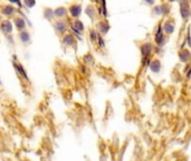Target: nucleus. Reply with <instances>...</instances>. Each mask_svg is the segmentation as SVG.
Listing matches in <instances>:
<instances>
[{
  "instance_id": "1",
  "label": "nucleus",
  "mask_w": 191,
  "mask_h": 161,
  "mask_svg": "<svg viewBox=\"0 0 191 161\" xmlns=\"http://www.w3.org/2000/svg\"><path fill=\"white\" fill-rule=\"evenodd\" d=\"M154 40L155 44L158 45L159 47H162L163 45L165 44V37H164V33H163V29H162L161 26H159L158 30L154 35Z\"/></svg>"
},
{
  "instance_id": "2",
  "label": "nucleus",
  "mask_w": 191,
  "mask_h": 161,
  "mask_svg": "<svg viewBox=\"0 0 191 161\" xmlns=\"http://www.w3.org/2000/svg\"><path fill=\"white\" fill-rule=\"evenodd\" d=\"M180 8H181V16H182V18L184 20H187L191 15V10H190V7H189V5L186 0H183L180 5Z\"/></svg>"
},
{
  "instance_id": "3",
  "label": "nucleus",
  "mask_w": 191,
  "mask_h": 161,
  "mask_svg": "<svg viewBox=\"0 0 191 161\" xmlns=\"http://www.w3.org/2000/svg\"><path fill=\"white\" fill-rule=\"evenodd\" d=\"M152 51H153V46H152L151 43H145V44L141 45V54H142L143 59L147 58L151 53H152Z\"/></svg>"
},
{
  "instance_id": "4",
  "label": "nucleus",
  "mask_w": 191,
  "mask_h": 161,
  "mask_svg": "<svg viewBox=\"0 0 191 161\" xmlns=\"http://www.w3.org/2000/svg\"><path fill=\"white\" fill-rule=\"evenodd\" d=\"M150 70L153 73H159L160 72V70H161V63H160L159 59H153L150 63Z\"/></svg>"
},
{
  "instance_id": "5",
  "label": "nucleus",
  "mask_w": 191,
  "mask_h": 161,
  "mask_svg": "<svg viewBox=\"0 0 191 161\" xmlns=\"http://www.w3.org/2000/svg\"><path fill=\"white\" fill-rule=\"evenodd\" d=\"M179 57H180V61L183 63H187L189 62L191 59V54L190 51H188V49H182L180 51V54H179Z\"/></svg>"
},
{
  "instance_id": "6",
  "label": "nucleus",
  "mask_w": 191,
  "mask_h": 161,
  "mask_svg": "<svg viewBox=\"0 0 191 161\" xmlns=\"http://www.w3.org/2000/svg\"><path fill=\"white\" fill-rule=\"evenodd\" d=\"M163 30L168 35H171L174 31V24L172 21H165L164 25H163Z\"/></svg>"
},
{
  "instance_id": "7",
  "label": "nucleus",
  "mask_w": 191,
  "mask_h": 161,
  "mask_svg": "<svg viewBox=\"0 0 191 161\" xmlns=\"http://www.w3.org/2000/svg\"><path fill=\"white\" fill-rule=\"evenodd\" d=\"M97 27H99V30L101 34H106L107 31H108V29H110V26H108V24H106V22H99V25H97Z\"/></svg>"
},
{
  "instance_id": "8",
  "label": "nucleus",
  "mask_w": 191,
  "mask_h": 161,
  "mask_svg": "<svg viewBox=\"0 0 191 161\" xmlns=\"http://www.w3.org/2000/svg\"><path fill=\"white\" fill-rule=\"evenodd\" d=\"M70 12H72V15L74 17H78L79 14H81V6H78V5H74L70 7Z\"/></svg>"
},
{
  "instance_id": "9",
  "label": "nucleus",
  "mask_w": 191,
  "mask_h": 161,
  "mask_svg": "<svg viewBox=\"0 0 191 161\" xmlns=\"http://www.w3.org/2000/svg\"><path fill=\"white\" fill-rule=\"evenodd\" d=\"M74 29L77 30V31H82V30H83V25H82V22L76 20L75 24H74Z\"/></svg>"
},
{
  "instance_id": "10",
  "label": "nucleus",
  "mask_w": 191,
  "mask_h": 161,
  "mask_svg": "<svg viewBox=\"0 0 191 161\" xmlns=\"http://www.w3.org/2000/svg\"><path fill=\"white\" fill-rule=\"evenodd\" d=\"M2 26H4V27H2V29H4L5 31H7V30H8V31H10V30H11V26H10V24H9V22L6 21Z\"/></svg>"
},
{
  "instance_id": "11",
  "label": "nucleus",
  "mask_w": 191,
  "mask_h": 161,
  "mask_svg": "<svg viewBox=\"0 0 191 161\" xmlns=\"http://www.w3.org/2000/svg\"><path fill=\"white\" fill-rule=\"evenodd\" d=\"M188 44H189V47L191 48V36L188 37Z\"/></svg>"
},
{
  "instance_id": "12",
  "label": "nucleus",
  "mask_w": 191,
  "mask_h": 161,
  "mask_svg": "<svg viewBox=\"0 0 191 161\" xmlns=\"http://www.w3.org/2000/svg\"><path fill=\"white\" fill-rule=\"evenodd\" d=\"M147 2H149V4H153V0H145Z\"/></svg>"
},
{
  "instance_id": "13",
  "label": "nucleus",
  "mask_w": 191,
  "mask_h": 161,
  "mask_svg": "<svg viewBox=\"0 0 191 161\" xmlns=\"http://www.w3.org/2000/svg\"><path fill=\"white\" fill-rule=\"evenodd\" d=\"M10 1H14V2H16V1H18V0H10Z\"/></svg>"
},
{
  "instance_id": "14",
  "label": "nucleus",
  "mask_w": 191,
  "mask_h": 161,
  "mask_svg": "<svg viewBox=\"0 0 191 161\" xmlns=\"http://www.w3.org/2000/svg\"><path fill=\"white\" fill-rule=\"evenodd\" d=\"M169 1H176V0H169Z\"/></svg>"
}]
</instances>
